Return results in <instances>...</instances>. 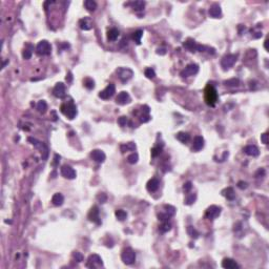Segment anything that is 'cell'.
I'll list each match as a JSON object with an SVG mask.
<instances>
[{
    "label": "cell",
    "mask_w": 269,
    "mask_h": 269,
    "mask_svg": "<svg viewBox=\"0 0 269 269\" xmlns=\"http://www.w3.org/2000/svg\"><path fill=\"white\" fill-rule=\"evenodd\" d=\"M79 26L83 31H89L93 29V20L89 17H84L79 20Z\"/></svg>",
    "instance_id": "obj_16"
},
{
    "label": "cell",
    "mask_w": 269,
    "mask_h": 269,
    "mask_svg": "<svg viewBox=\"0 0 269 269\" xmlns=\"http://www.w3.org/2000/svg\"><path fill=\"white\" fill-rule=\"evenodd\" d=\"M138 160H139V156L136 153L129 155V156L127 157V161H128V163H130V164H136V163L138 162Z\"/></svg>",
    "instance_id": "obj_39"
},
{
    "label": "cell",
    "mask_w": 269,
    "mask_h": 269,
    "mask_svg": "<svg viewBox=\"0 0 269 269\" xmlns=\"http://www.w3.org/2000/svg\"><path fill=\"white\" fill-rule=\"evenodd\" d=\"M187 233L189 235L190 238L197 239L198 237H199V232L197 231V229H195L194 226H188V227H187Z\"/></svg>",
    "instance_id": "obj_36"
},
{
    "label": "cell",
    "mask_w": 269,
    "mask_h": 269,
    "mask_svg": "<svg viewBox=\"0 0 269 269\" xmlns=\"http://www.w3.org/2000/svg\"><path fill=\"white\" fill-rule=\"evenodd\" d=\"M144 74H145V76L148 79H155V78H156V73H155V70L153 69H146Z\"/></svg>",
    "instance_id": "obj_41"
},
{
    "label": "cell",
    "mask_w": 269,
    "mask_h": 269,
    "mask_svg": "<svg viewBox=\"0 0 269 269\" xmlns=\"http://www.w3.org/2000/svg\"><path fill=\"white\" fill-rule=\"evenodd\" d=\"M61 175L64 177L65 179H69V180H74L77 176L75 169L73 167L69 166V165H63L61 167Z\"/></svg>",
    "instance_id": "obj_11"
},
{
    "label": "cell",
    "mask_w": 269,
    "mask_h": 269,
    "mask_svg": "<svg viewBox=\"0 0 269 269\" xmlns=\"http://www.w3.org/2000/svg\"><path fill=\"white\" fill-rule=\"evenodd\" d=\"M203 147H204V139L201 136H197L194 140V144H192V150L199 151Z\"/></svg>",
    "instance_id": "obj_20"
},
{
    "label": "cell",
    "mask_w": 269,
    "mask_h": 269,
    "mask_svg": "<svg viewBox=\"0 0 269 269\" xmlns=\"http://www.w3.org/2000/svg\"><path fill=\"white\" fill-rule=\"evenodd\" d=\"M115 93H116L115 85H114L113 83H110L106 87L103 89V91L100 92L99 97L101 98V99H103V100H107V99H110V98L113 97L114 95H115Z\"/></svg>",
    "instance_id": "obj_9"
},
{
    "label": "cell",
    "mask_w": 269,
    "mask_h": 269,
    "mask_svg": "<svg viewBox=\"0 0 269 269\" xmlns=\"http://www.w3.org/2000/svg\"><path fill=\"white\" fill-rule=\"evenodd\" d=\"M164 209H165V213H167L168 216L173 217L175 216L176 213V208L172 205H164Z\"/></svg>",
    "instance_id": "obj_38"
},
{
    "label": "cell",
    "mask_w": 269,
    "mask_h": 269,
    "mask_svg": "<svg viewBox=\"0 0 269 269\" xmlns=\"http://www.w3.org/2000/svg\"><path fill=\"white\" fill-rule=\"evenodd\" d=\"M183 45H184V47L187 48L189 52H192V53L195 52V51H198V47H199V44H197L195 40H192V39L186 40V41L184 42Z\"/></svg>",
    "instance_id": "obj_22"
},
{
    "label": "cell",
    "mask_w": 269,
    "mask_h": 269,
    "mask_svg": "<svg viewBox=\"0 0 269 269\" xmlns=\"http://www.w3.org/2000/svg\"><path fill=\"white\" fill-rule=\"evenodd\" d=\"M118 123L120 126H125L127 123V118L126 117H120V118L118 119Z\"/></svg>",
    "instance_id": "obj_46"
},
{
    "label": "cell",
    "mask_w": 269,
    "mask_h": 269,
    "mask_svg": "<svg viewBox=\"0 0 269 269\" xmlns=\"http://www.w3.org/2000/svg\"><path fill=\"white\" fill-rule=\"evenodd\" d=\"M61 113L65 117H67L69 120H73L77 115V107L73 102L65 103V104L61 105Z\"/></svg>",
    "instance_id": "obj_2"
},
{
    "label": "cell",
    "mask_w": 269,
    "mask_h": 269,
    "mask_svg": "<svg viewBox=\"0 0 269 269\" xmlns=\"http://www.w3.org/2000/svg\"><path fill=\"white\" fill-rule=\"evenodd\" d=\"M73 257H74V259L77 261L78 263H81L83 261V255L81 254L79 251H75L74 253H73Z\"/></svg>",
    "instance_id": "obj_43"
},
{
    "label": "cell",
    "mask_w": 269,
    "mask_h": 269,
    "mask_svg": "<svg viewBox=\"0 0 269 269\" xmlns=\"http://www.w3.org/2000/svg\"><path fill=\"white\" fill-rule=\"evenodd\" d=\"M191 188H192V183H191V182H187V183L184 184V186H183V189H184V191H185V192L190 191V189H191Z\"/></svg>",
    "instance_id": "obj_47"
},
{
    "label": "cell",
    "mask_w": 269,
    "mask_h": 269,
    "mask_svg": "<svg viewBox=\"0 0 269 269\" xmlns=\"http://www.w3.org/2000/svg\"><path fill=\"white\" fill-rule=\"evenodd\" d=\"M130 5H132V7L135 11H142L144 9V7H145V2L144 1H135V2H132Z\"/></svg>",
    "instance_id": "obj_33"
},
{
    "label": "cell",
    "mask_w": 269,
    "mask_h": 269,
    "mask_svg": "<svg viewBox=\"0 0 269 269\" xmlns=\"http://www.w3.org/2000/svg\"><path fill=\"white\" fill-rule=\"evenodd\" d=\"M117 74H118L119 79H120L122 82H127V81L132 78L134 72L130 69H128V67H120V69H117Z\"/></svg>",
    "instance_id": "obj_6"
},
{
    "label": "cell",
    "mask_w": 269,
    "mask_h": 269,
    "mask_svg": "<svg viewBox=\"0 0 269 269\" xmlns=\"http://www.w3.org/2000/svg\"><path fill=\"white\" fill-rule=\"evenodd\" d=\"M65 85L62 82H58L53 89L54 96L57 98H63L65 96Z\"/></svg>",
    "instance_id": "obj_14"
},
{
    "label": "cell",
    "mask_w": 269,
    "mask_h": 269,
    "mask_svg": "<svg viewBox=\"0 0 269 269\" xmlns=\"http://www.w3.org/2000/svg\"><path fill=\"white\" fill-rule=\"evenodd\" d=\"M244 153L250 157H258L260 155V150L255 145H247L244 147Z\"/></svg>",
    "instance_id": "obj_19"
},
{
    "label": "cell",
    "mask_w": 269,
    "mask_h": 269,
    "mask_svg": "<svg viewBox=\"0 0 269 269\" xmlns=\"http://www.w3.org/2000/svg\"><path fill=\"white\" fill-rule=\"evenodd\" d=\"M116 101L118 104L120 105H125V104H128L130 102V96L128 93L126 92H121V93L118 94V96L116 98Z\"/></svg>",
    "instance_id": "obj_15"
},
{
    "label": "cell",
    "mask_w": 269,
    "mask_h": 269,
    "mask_svg": "<svg viewBox=\"0 0 269 269\" xmlns=\"http://www.w3.org/2000/svg\"><path fill=\"white\" fill-rule=\"evenodd\" d=\"M91 157L94 161H96L98 163H103L105 161V158H106L105 154L103 153L102 150H100V149H94L91 153Z\"/></svg>",
    "instance_id": "obj_13"
},
{
    "label": "cell",
    "mask_w": 269,
    "mask_h": 269,
    "mask_svg": "<svg viewBox=\"0 0 269 269\" xmlns=\"http://www.w3.org/2000/svg\"><path fill=\"white\" fill-rule=\"evenodd\" d=\"M209 16L213 18H219L220 16L222 15V10H221V7L219 4L214 3L209 7Z\"/></svg>",
    "instance_id": "obj_18"
},
{
    "label": "cell",
    "mask_w": 269,
    "mask_h": 269,
    "mask_svg": "<svg viewBox=\"0 0 269 269\" xmlns=\"http://www.w3.org/2000/svg\"><path fill=\"white\" fill-rule=\"evenodd\" d=\"M238 187L240 189H246L247 187H248V184H247L246 182H244V181H240L238 183Z\"/></svg>",
    "instance_id": "obj_50"
},
{
    "label": "cell",
    "mask_w": 269,
    "mask_h": 269,
    "mask_svg": "<svg viewBox=\"0 0 269 269\" xmlns=\"http://www.w3.org/2000/svg\"><path fill=\"white\" fill-rule=\"evenodd\" d=\"M222 195H224L225 198H227L228 200H235V190H233V188H231V187H227V188H225L222 191Z\"/></svg>",
    "instance_id": "obj_26"
},
{
    "label": "cell",
    "mask_w": 269,
    "mask_h": 269,
    "mask_svg": "<svg viewBox=\"0 0 269 269\" xmlns=\"http://www.w3.org/2000/svg\"><path fill=\"white\" fill-rule=\"evenodd\" d=\"M224 84L228 86V87H237V86L240 85V80L238 78H232V79H228L224 81Z\"/></svg>",
    "instance_id": "obj_29"
},
{
    "label": "cell",
    "mask_w": 269,
    "mask_h": 269,
    "mask_svg": "<svg viewBox=\"0 0 269 269\" xmlns=\"http://www.w3.org/2000/svg\"><path fill=\"white\" fill-rule=\"evenodd\" d=\"M29 142H32L33 145L36 146L37 148L41 149L42 151H44L45 154H47V146H45L42 142H40V141H38V140H36V139H34V138H29Z\"/></svg>",
    "instance_id": "obj_24"
},
{
    "label": "cell",
    "mask_w": 269,
    "mask_h": 269,
    "mask_svg": "<svg viewBox=\"0 0 269 269\" xmlns=\"http://www.w3.org/2000/svg\"><path fill=\"white\" fill-rule=\"evenodd\" d=\"M97 199H98V201H99L100 203H102V204H103V203L106 202L107 197H106V195H105V194H103V192H101V194H100V195H98Z\"/></svg>",
    "instance_id": "obj_44"
},
{
    "label": "cell",
    "mask_w": 269,
    "mask_h": 269,
    "mask_svg": "<svg viewBox=\"0 0 269 269\" xmlns=\"http://www.w3.org/2000/svg\"><path fill=\"white\" fill-rule=\"evenodd\" d=\"M136 149V144L134 142H128L126 144L121 145V150L122 153H126V151H132Z\"/></svg>",
    "instance_id": "obj_28"
},
{
    "label": "cell",
    "mask_w": 269,
    "mask_h": 269,
    "mask_svg": "<svg viewBox=\"0 0 269 269\" xmlns=\"http://www.w3.org/2000/svg\"><path fill=\"white\" fill-rule=\"evenodd\" d=\"M142 36H143V31L142 29H138V31H136L134 34H132V39L135 40V42L137 43V44H140Z\"/></svg>",
    "instance_id": "obj_32"
},
{
    "label": "cell",
    "mask_w": 269,
    "mask_h": 269,
    "mask_svg": "<svg viewBox=\"0 0 269 269\" xmlns=\"http://www.w3.org/2000/svg\"><path fill=\"white\" fill-rule=\"evenodd\" d=\"M115 216H116V218L119 220V221H124V220L127 218L126 211L122 210V209H118V210H116Z\"/></svg>",
    "instance_id": "obj_34"
},
{
    "label": "cell",
    "mask_w": 269,
    "mask_h": 269,
    "mask_svg": "<svg viewBox=\"0 0 269 269\" xmlns=\"http://www.w3.org/2000/svg\"><path fill=\"white\" fill-rule=\"evenodd\" d=\"M84 5H85V7L89 12H93V11L97 9V3L94 0H86V1L84 2Z\"/></svg>",
    "instance_id": "obj_31"
},
{
    "label": "cell",
    "mask_w": 269,
    "mask_h": 269,
    "mask_svg": "<svg viewBox=\"0 0 269 269\" xmlns=\"http://www.w3.org/2000/svg\"><path fill=\"white\" fill-rule=\"evenodd\" d=\"M222 267L225 269H235V268H240V266L235 260L229 259V258H226V259L223 260L222 262Z\"/></svg>",
    "instance_id": "obj_17"
},
{
    "label": "cell",
    "mask_w": 269,
    "mask_h": 269,
    "mask_svg": "<svg viewBox=\"0 0 269 269\" xmlns=\"http://www.w3.org/2000/svg\"><path fill=\"white\" fill-rule=\"evenodd\" d=\"M140 120L142 123H146V122H148L149 120H150V117H149V115H145V114H143V115L141 116Z\"/></svg>",
    "instance_id": "obj_49"
},
{
    "label": "cell",
    "mask_w": 269,
    "mask_h": 269,
    "mask_svg": "<svg viewBox=\"0 0 269 269\" xmlns=\"http://www.w3.org/2000/svg\"><path fill=\"white\" fill-rule=\"evenodd\" d=\"M195 199H197V195H195V194H191V195H187V198L185 200V204L186 205H191L192 203L195 201Z\"/></svg>",
    "instance_id": "obj_42"
},
{
    "label": "cell",
    "mask_w": 269,
    "mask_h": 269,
    "mask_svg": "<svg viewBox=\"0 0 269 269\" xmlns=\"http://www.w3.org/2000/svg\"><path fill=\"white\" fill-rule=\"evenodd\" d=\"M265 169H263V168H261V169L258 170L257 173H255V178H260V177H264L265 176Z\"/></svg>",
    "instance_id": "obj_51"
},
{
    "label": "cell",
    "mask_w": 269,
    "mask_h": 269,
    "mask_svg": "<svg viewBox=\"0 0 269 269\" xmlns=\"http://www.w3.org/2000/svg\"><path fill=\"white\" fill-rule=\"evenodd\" d=\"M221 211H222L221 207H219V206H217V205H211L210 207H208L207 210H206L205 217L208 220H211V221H213V220L217 219L220 214H221Z\"/></svg>",
    "instance_id": "obj_8"
},
{
    "label": "cell",
    "mask_w": 269,
    "mask_h": 269,
    "mask_svg": "<svg viewBox=\"0 0 269 269\" xmlns=\"http://www.w3.org/2000/svg\"><path fill=\"white\" fill-rule=\"evenodd\" d=\"M199 72V65L191 63L188 64L187 66L181 72V76L182 77H189V76H194L195 74H198Z\"/></svg>",
    "instance_id": "obj_10"
},
{
    "label": "cell",
    "mask_w": 269,
    "mask_h": 269,
    "mask_svg": "<svg viewBox=\"0 0 269 269\" xmlns=\"http://www.w3.org/2000/svg\"><path fill=\"white\" fill-rule=\"evenodd\" d=\"M217 100H218V94L216 88L213 85H207L205 89V101L209 106H214Z\"/></svg>",
    "instance_id": "obj_1"
},
{
    "label": "cell",
    "mask_w": 269,
    "mask_h": 269,
    "mask_svg": "<svg viewBox=\"0 0 269 269\" xmlns=\"http://www.w3.org/2000/svg\"><path fill=\"white\" fill-rule=\"evenodd\" d=\"M237 59H238V55H235V54L225 55L221 60V65H222L223 69L224 70L229 69L230 67L233 66V64L237 62Z\"/></svg>",
    "instance_id": "obj_4"
},
{
    "label": "cell",
    "mask_w": 269,
    "mask_h": 269,
    "mask_svg": "<svg viewBox=\"0 0 269 269\" xmlns=\"http://www.w3.org/2000/svg\"><path fill=\"white\" fill-rule=\"evenodd\" d=\"M176 138L177 139H178L179 141H180V142H182V143H187L189 141V139H190V136L187 134V132H178V134H177V136H176Z\"/></svg>",
    "instance_id": "obj_27"
},
{
    "label": "cell",
    "mask_w": 269,
    "mask_h": 269,
    "mask_svg": "<svg viewBox=\"0 0 269 269\" xmlns=\"http://www.w3.org/2000/svg\"><path fill=\"white\" fill-rule=\"evenodd\" d=\"M84 86L88 89H93L95 87V81L93 79H91V78H86V79L84 80Z\"/></svg>",
    "instance_id": "obj_40"
},
{
    "label": "cell",
    "mask_w": 269,
    "mask_h": 269,
    "mask_svg": "<svg viewBox=\"0 0 269 269\" xmlns=\"http://www.w3.org/2000/svg\"><path fill=\"white\" fill-rule=\"evenodd\" d=\"M36 52L38 55L40 56H47L51 54L52 52V47L51 43L47 40H41L40 42H38L36 47Z\"/></svg>",
    "instance_id": "obj_3"
},
{
    "label": "cell",
    "mask_w": 269,
    "mask_h": 269,
    "mask_svg": "<svg viewBox=\"0 0 269 269\" xmlns=\"http://www.w3.org/2000/svg\"><path fill=\"white\" fill-rule=\"evenodd\" d=\"M88 219L89 221L96 223V224H101V221H100V217H99V208L97 206H94L93 208L89 210L88 213Z\"/></svg>",
    "instance_id": "obj_12"
},
{
    "label": "cell",
    "mask_w": 269,
    "mask_h": 269,
    "mask_svg": "<svg viewBox=\"0 0 269 269\" xmlns=\"http://www.w3.org/2000/svg\"><path fill=\"white\" fill-rule=\"evenodd\" d=\"M69 81H72V74L69 73Z\"/></svg>",
    "instance_id": "obj_54"
},
{
    "label": "cell",
    "mask_w": 269,
    "mask_h": 269,
    "mask_svg": "<svg viewBox=\"0 0 269 269\" xmlns=\"http://www.w3.org/2000/svg\"><path fill=\"white\" fill-rule=\"evenodd\" d=\"M37 110H38V111H39V113L44 114L45 111H47V102H45L44 100H40V101L37 103Z\"/></svg>",
    "instance_id": "obj_30"
},
{
    "label": "cell",
    "mask_w": 269,
    "mask_h": 269,
    "mask_svg": "<svg viewBox=\"0 0 269 269\" xmlns=\"http://www.w3.org/2000/svg\"><path fill=\"white\" fill-rule=\"evenodd\" d=\"M142 111H143V114H145V115H148L149 107L147 106V105H144V106H142Z\"/></svg>",
    "instance_id": "obj_52"
},
{
    "label": "cell",
    "mask_w": 269,
    "mask_h": 269,
    "mask_svg": "<svg viewBox=\"0 0 269 269\" xmlns=\"http://www.w3.org/2000/svg\"><path fill=\"white\" fill-rule=\"evenodd\" d=\"M261 141L263 144H268V134L264 132L263 135H261Z\"/></svg>",
    "instance_id": "obj_48"
},
{
    "label": "cell",
    "mask_w": 269,
    "mask_h": 269,
    "mask_svg": "<svg viewBox=\"0 0 269 269\" xmlns=\"http://www.w3.org/2000/svg\"><path fill=\"white\" fill-rule=\"evenodd\" d=\"M162 151V148L161 147H154L151 149V156L153 157H158Z\"/></svg>",
    "instance_id": "obj_45"
},
{
    "label": "cell",
    "mask_w": 269,
    "mask_h": 269,
    "mask_svg": "<svg viewBox=\"0 0 269 269\" xmlns=\"http://www.w3.org/2000/svg\"><path fill=\"white\" fill-rule=\"evenodd\" d=\"M267 44H268V39H266V40H265V50H266V51H268V47H267Z\"/></svg>",
    "instance_id": "obj_53"
},
{
    "label": "cell",
    "mask_w": 269,
    "mask_h": 269,
    "mask_svg": "<svg viewBox=\"0 0 269 269\" xmlns=\"http://www.w3.org/2000/svg\"><path fill=\"white\" fill-rule=\"evenodd\" d=\"M119 35H120V33H119V31L117 29H110V31L107 32V39L108 41H116L117 39H118Z\"/></svg>",
    "instance_id": "obj_25"
},
{
    "label": "cell",
    "mask_w": 269,
    "mask_h": 269,
    "mask_svg": "<svg viewBox=\"0 0 269 269\" xmlns=\"http://www.w3.org/2000/svg\"><path fill=\"white\" fill-rule=\"evenodd\" d=\"M63 202H64L63 195L59 194V192L53 195V198H52V203H53L55 206H61L62 204H63Z\"/></svg>",
    "instance_id": "obj_23"
},
{
    "label": "cell",
    "mask_w": 269,
    "mask_h": 269,
    "mask_svg": "<svg viewBox=\"0 0 269 269\" xmlns=\"http://www.w3.org/2000/svg\"><path fill=\"white\" fill-rule=\"evenodd\" d=\"M172 229V225H170V223L167 222H163V224L160 226V231L165 233V232H168L169 230Z\"/></svg>",
    "instance_id": "obj_37"
},
{
    "label": "cell",
    "mask_w": 269,
    "mask_h": 269,
    "mask_svg": "<svg viewBox=\"0 0 269 269\" xmlns=\"http://www.w3.org/2000/svg\"><path fill=\"white\" fill-rule=\"evenodd\" d=\"M33 47L31 44H29L28 45V47L25 48V50L23 51V53H22V57L24 59H26V60H28V59H29L32 57V55H33Z\"/></svg>",
    "instance_id": "obj_35"
},
{
    "label": "cell",
    "mask_w": 269,
    "mask_h": 269,
    "mask_svg": "<svg viewBox=\"0 0 269 269\" xmlns=\"http://www.w3.org/2000/svg\"><path fill=\"white\" fill-rule=\"evenodd\" d=\"M159 185H160L159 181L157 180L156 178H153L147 182V184H146V188H147L149 192H155L158 190Z\"/></svg>",
    "instance_id": "obj_21"
},
{
    "label": "cell",
    "mask_w": 269,
    "mask_h": 269,
    "mask_svg": "<svg viewBox=\"0 0 269 269\" xmlns=\"http://www.w3.org/2000/svg\"><path fill=\"white\" fill-rule=\"evenodd\" d=\"M86 266L89 268H98L103 266V262L102 259L100 255L98 254H91L87 259V263H86Z\"/></svg>",
    "instance_id": "obj_7"
},
{
    "label": "cell",
    "mask_w": 269,
    "mask_h": 269,
    "mask_svg": "<svg viewBox=\"0 0 269 269\" xmlns=\"http://www.w3.org/2000/svg\"><path fill=\"white\" fill-rule=\"evenodd\" d=\"M121 259L123 261L124 264L126 265H132L135 263L136 261V253L132 248H126L124 249L123 252L121 254Z\"/></svg>",
    "instance_id": "obj_5"
}]
</instances>
